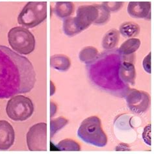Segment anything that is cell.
<instances>
[{
	"label": "cell",
	"instance_id": "obj_1",
	"mask_svg": "<svg viewBox=\"0 0 154 154\" xmlns=\"http://www.w3.org/2000/svg\"><path fill=\"white\" fill-rule=\"evenodd\" d=\"M36 82V74L30 60L0 45V99L29 92Z\"/></svg>",
	"mask_w": 154,
	"mask_h": 154
},
{
	"label": "cell",
	"instance_id": "obj_2",
	"mask_svg": "<svg viewBox=\"0 0 154 154\" xmlns=\"http://www.w3.org/2000/svg\"><path fill=\"white\" fill-rule=\"evenodd\" d=\"M135 55L125 56L118 49L107 50L86 66L88 79L100 90L120 98H125L130 86L124 83L120 78L121 63L128 59L134 60Z\"/></svg>",
	"mask_w": 154,
	"mask_h": 154
},
{
	"label": "cell",
	"instance_id": "obj_3",
	"mask_svg": "<svg viewBox=\"0 0 154 154\" xmlns=\"http://www.w3.org/2000/svg\"><path fill=\"white\" fill-rule=\"evenodd\" d=\"M78 136L85 143L97 147H104L107 143L101 120L96 116L88 117L82 122L78 128Z\"/></svg>",
	"mask_w": 154,
	"mask_h": 154
},
{
	"label": "cell",
	"instance_id": "obj_4",
	"mask_svg": "<svg viewBox=\"0 0 154 154\" xmlns=\"http://www.w3.org/2000/svg\"><path fill=\"white\" fill-rule=\"evenodd\" d=\"M48 17L46 2H29L18 17V22L26 28H33L42 23Z\"/></svg>",
	"mask_w": 154,
	"mask_h": 154
},
{
	"label": "cell",
	"instance_id": "obj_5",
	"mask_svg": "<svg viewBox=\"0 0 154 154\" xmlns=\"http://www.w3.org/2000/svg\"><path fill=\"white\" fill-rule=\"evenodd\" d=\"M8 42L14 51L20 55H29L35 48V38L33 34L23 27H14L8 33Z\"/></svg>",
	"mask_w": 154,
	"mask_h": 154
},
{
	"label": "cell",
	"instance_id": "obj_6",
	"mask_svg": "<svg viewBox=\"0 0 154 154\" xmlns=\"http://www.w3.org/2000/svg\"><path fill=\"white\" fill-rule=\"evenodd\" d=\"M34 112V105L31 100L23 95H15L8 101L6 112L8 117L16 122L25 121Z\"/></svg>",
	"mask_w": 154,
	"mask_h": 154
},
{
	"label": "cell",
	"instance_id": "obj_7",
	"mask_svg": "<svg viewBox=\"0 0 154 154\" xmlns=\"http://www.w3.org/2000/svg\"><path fill=\"white\" fill-rule=\"evenodd\" d=\"M26 140L29 151H47V124L45 122H40L32 125L27 133Z\"/></svg>",
	"mask_w": 154,
	"mask_h": 154
},
{
	"label": "cell",
	"instance_id": "obj_8",
	"mask_svg": "<svg viewBox=\"0 0 154 154\" xmlns=\"http://www.w3.org/2000/svg\"><path fill=\"white\" fill-rule=\"evenodd\" d=\"M129 110L137 114H143L150 105V96L146 92L130 88L125 96Z\"/></svg>",
	"mask_w": 154,
	"mask_h": 154
},
{
	"label": "cell",
	"instance_id": "obj_9",
	"mask_svg": "<svg viewBox=\"0 0 154 154\" xmlns=\"http://www.w3.org/2000/svg\"><path fill=\"white\" fill-rule=\"evenodd\" d=\"M98 17V11L95 5H81L76 12L75 21L80 29L83 31L94 23Z\"/></svg>",
	"mask_w": 154,
	"mask_h": 154
},
{
	"label": "cell",
	"instance_id": "obj_10",
	"mask_svg": "<svg viewBox=\"0 0 154 154\" xmlns=\"http://www.w3.org/2000/svg\"><path fill=\"white\" fill-rule=\"evenodd\" d=\"M152 3L149 2H131L128 5V13L134 18L151 20Z\"/></svg>",
	"mask_w": 154,
	"mask_h": 154
},
{
	"label": "cell",
	"instance_id": "obj_11",
	"mask_svg": "<svg viewBox=\"0 0 154 154\" xmlns=\"http://www.w3.org/2000/svg\"><path fill=\"white\" fill-rule=\"evenodd\" d=\"M15 140L13 127L6 120H0V150L5 151L11 148Z\"/></svg>",
	"mask_w": 154,
	"mask_h": 154
},
{
	"label": "cell",
	"instance_id": "obj_12",
	"mask_svg": "<svg viewBox=\"0 0 154 154\" xmlns=\"http://www.w3.org/2000/svg\"><path fill=\"white\" fill-rule=\"evenodd\" d=\"M133 62L134 60L132 59L124 60L120 64L119 70L121 81L129 86H134L135 84L136 70Z\"/></svg>",
	"mask_w": 154,
	"mask_h": 154
},
{
	"label": "cell",
	"instance_id": "obj_13",
	"mask_svg": "<svg viewBox=\"0 0 154 154\" xmlns=\"http://www.w3.org/2000/svg\"><path fill=\"white\" fill-rule=\"evenodd\" d=\"M50 66L55 70L66 72L71 66V60L68 56L63 54H56L51 56Z\"/></svg>",
	"mask_w": 154,
	"mask_h": 154
},
{
	"label": "cell",
	"instance_id": "obj_14",
	"mask_svg": "<svg viewBox=\"0 0 154 154\" xmlns=\"http://www.w3.org/2000/svg\"><path fill=\"white\" fill-rule=\"evenodd\" d=\"M120 40V32L116 29H111L105 34L102 46L105 50L115 49Z\"/></svg>",
	"mask_w": 154,
	"mask_h": 154
},
{
	"label": "cell",
	"instance_id": "obj_15",
	"mask_svg": "<svg viewBox=\"0 0 154 154\" xmlns=\"http://www.w3.org/2000/svg\"><path fill=\"white\" fill-rule=\"evenodd\" d=\"M74 11V5L71 2H58L54 8V13L60 18L70 17Z\"/></svg>",
	"mask_w": 154,
	"mask_h": 154
},
{
	"label": "cell",
	"instance_id": "obj_16",
	"mask_svg": "<svg viewBox=\"0 0 154 154\" xmlns=\"http://www.w3.org/2000/svg\"><path fill=\"white\" fill-rule=\"evenodd\" d=\"M140 44L141 42L139 38H130L122 44L118 50L121 54L125 56H130L134 55L135 52L140 46Z\"/></svg>",
	"mask_w": 154,
	"mask_h": 154
},
{
	"label": "cell",
	"instance_id": "obj_17",
	"mask_svg": "<svg viewBox=\"0 0 154 154\" xmlns=\"http://www.w3.org/2000/svg\"><path fill=\"white\" fill-rule=\"evenodd\" d=\"M120 34L125 38H133L140 33V27L133 22H125L122 23L119 28Z\"/></svg>",
	"mask_w": 154,
	"mask_h": 154
},
{
	"label": "cell",
	"instance_id": "obj_18",
	"mask_svg": "<svg viewBox=\"0 0 154 154\" xmlns=\"http://www.w3.org/2000/svg\"><path fill=\"white\" fill-rule=\"evenodd\" d=\"M63 29L68 36H74L82 31L76 24L74 17H68L64 20Z\"/></svg>",
	"mask_w": 154,
	"mask_h": 154
},
{
	"label": "cell",
	"instance_id": "obj_19",
	"mask_svg": "<svg viewBox=\"0 0 154 154\" xmlns=\"http://www.w3.org/2000/svg\"><path fill=\"white\" fill-rule=\"evenodd\" d=\"M98 55V51L93 46H87L80 51L79 59L82 63L89 64L93 61Z\"/></svg>",
	"mask_w": 154,
	"mask_h": 154
},
{
	"label": "cell",
	"instance_id": "obj_20",
	"mask_svg": "<svg viewBox=\"0 0 154 154\" xmlns=\"http://www.w3.org/2000/svg\"><path fill=\"white\" fill-rule=\"evenodd\" d=\"M57 148L59 151L79 152L81 150V147L79 144L75 140L70 139L60 140L57 144Z\"/></svg>",
	"mask_w": 154,
	"mask_h": 154
},
{
	"label": "cell",
	"instance_id": "obj_21",
	"mask_svg": "<svg viewBox=\"0 0 154 154\" xmlns=\"http://www.w3.org/2000/svg\"><path fill=\"white\" fill-rule=\"evenodd\" d=\"M98 11V17L94 22V25L101 26L106 23L111 17V12L102 3V5H95Z\"/></svg>",
	"mask_w": 154,
	"mask_h": 154
},
{
	"label": "cell",
	"instance_id": "obj_22",
	"mask_svg": "<svg viewBox=\"0 0 154 154\" xmlns=\"http://www.w3.org/2000/svg\"><path fill=\"white\" fill-rule=\"evenodd\" d=\"M68 123V120L63 116L51 119L50 121V137H54L57 133L63 129Z\"/></svg>",
	"mask_w": 154,
	"mask_h": 154
},
{
	"label": "cell",
	"instance_id": "obj_23",
	"mask_svg": "<svg viewBox=\"0 0 154 154\" xmlns=\"http://www.w3.org/2000/svg\"><path fill=\"white\" fill-rule=\"evenodd\" d=\"M103 4L110 12H116L122 7L123 2H104Z\"/></svg>",
	"mask_w": 154,
	"mask_h": 154
},
{
	"label": "cell",
	"instance_id": "obj_24",
	"mask_svg": "<svg viewBox=\"0 0 154 154\" xmlns=\"http://www.w3.org/2000/svg\"><path fill=\"white\" fill-rule=\"evenodd\" d=\"M143 66L146 72L148 74H151V53H149L148 55L145 57L143 62Z\"/></svg>",
	"mask_w": 154,
	"mask_h": 154
},
{
	"label": "cell",
	"instance_id": "obj_25",
	"mask_svg": "<svg viewBox=\"0 0 154 154\" xmlns=\"http://www.w3.org/2000/svg\"><path fill=\"white\" fill-rule=\"evenodd\" d=\"M143 139L145 143H146L148 145H151V139H150V125H148L144 128V130L143 134Z\"/></svg>",
	"mask_w": 154,
	"mask_h": 154
},
{
	"label": "cell",
	"instance_id": "obj_26",
	"mask_svg": "<svg viewBox=\"0 0 154 154\" xmlns=\"http://www.w3.org/2000/svg\"><path fill=\"white\" fill-rule=\"evenodd\" d=\"M50 109H51L50 117H51V118H52V117H54L57 111V105L55 104L54 102H51V103H50Z\"/></svg>",
	"mask_w": 154,
	"mask_h": 154
},
{
	"label": "cell",
	"instance_id": "obj_27",
	"mask_svg": "<svg viewBox=\"0 0 154 154\" xmlns=\"http://www.w3.org/2000/svg\"><path fill=\"white\" fill-rule=\"evenodd\" d=\"M50 87H51V89H50V96H53L54 94V93L55 92V87L54 85V83L52 82H50Z\"/></svg>",
	"mask_w": 154,
	"mask_h": 154
}]
</instances>
